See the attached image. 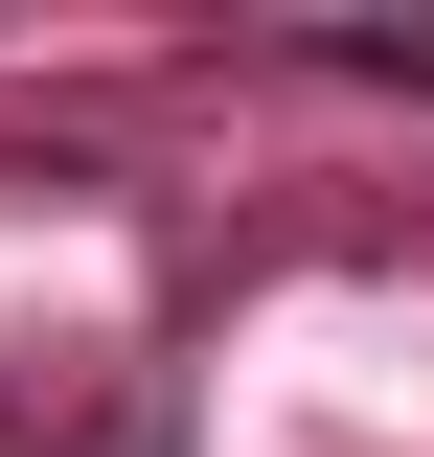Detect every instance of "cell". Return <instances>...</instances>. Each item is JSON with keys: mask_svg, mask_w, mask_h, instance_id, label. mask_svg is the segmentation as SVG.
I'll return each instance as SVG.
<instances>
[{"mask_svg": "<svg viewBox=\"0 0 434 457\" xmlns=\"http://www.w3.org/2000/svg\"><path fill=\"white\" fill-rule=\"evenodd\" d=\"M343 69H388V92H434V23H343Z\"/></svg>", "mask_w": 434, "mask_h": 457, "instance_id": "cell-1", "label": "cell"}, {"mask_svg": "<svg viewBox=\"0 0 434 457\" xmlns=\"http://www.w3.org/2000/svg\"><path fill=\"white\" fill-rule=\"evenodd\" d=\"M114 457H161V435H114Z\"/></svg>", "mask_w": 434, "mask_h": 457, "instance_id": "cell-2", "label": "cell"}]
</instances>
